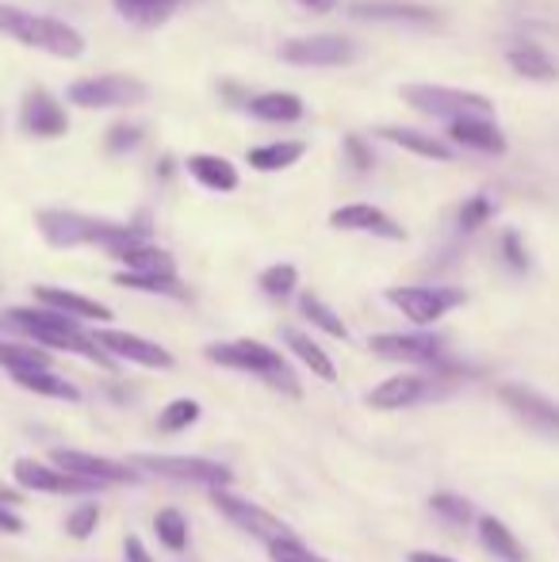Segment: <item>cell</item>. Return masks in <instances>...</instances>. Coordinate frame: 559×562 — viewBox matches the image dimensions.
<instances>
[{"label":"cell","instance_id":"24","mask_svg":"<svg viewBox=\"0 0 559 562\" xmlns=\"http://www.w3.org/2000/svg\"><path fill=\"white\" fill-rule=\"evenodd\" d=\"M8 375H12L15 386L38 394V398H58V402H69V406H77V402H81L77 383H69V379L58 375L54 368H20V371H8Z\"/></svg>","mask_w":559,"mask_h":562},{"label":"cell","instance_id":"35","mask_svg":"<svg viewBox=\"0 0 559 562\" xmlns=\"http://www.w3.org/2000/svg\"><path fill=\"white\" fill-rule=\"evenodd\" d=\"M429 513L440 520V525H448V528H463L468 520H476V509H471L468 497L448 494V490H440V494L429 497Z\"/></svg>","mask_w":559,"mask_h":562},{"label":"cell","instance_id":"38","mask_svg":"<svg viewBox=\"0 0 559 562\" xmlns=\"http://www.w3.org/2000/svg\"><path fill=\"white\" fill-rule=\"evenodd\" d=\"M257 288L265 291L269 299H291L299 288V268L295 265H269L261 276H257Z\"/></svg>","mask_w":559,"mask_h":562},{"label":"cell","instance_id":"28","mask_svg":"<svg viewBox=\"0 0 559 562\" xmlns=\"http://www.w3.org/2000/svg\"><path fill=\"white\" fill-rule=\"evenodd\" d=\"M283 345H288V352L295 356L299 363H303L306 371H311V375H318L322 383H334L337 379V368H334V360H329L326 356V348L318 345V340H314L311 334H303V329H283Z\"/></svg>","mask_w":559,"mask_h":562},{"label":"cell","instance_id":"9","mask_svg":"<svg viewBox=\"0 0 559 562\" xmlns=\"http://www.w3.org/2000/svg\"><path fill=\"white\" fill-rule=\"evenodd\" d=\"M360 58L357 38L337 35V31H326V35H299L280 43V61L283 66H299V69H337V66H353Z\"/></svg>","mask_w":559,"mask_h":562},{"label":"cell","instance_id":"25","mask_svg":"<svg viewBox=\"0 0 559 562\" xmlns=\"http://www.w3.org/2000/svg\"><path fill=\"white\" fill-rule=\"evenodd\" d=\"M476 536L479 543H483L487 555H494L499 562H525V543L514 536V528L506 525V520L491 517V513H483V517H476Z\"/></svg>","mask_w":559,"mask_h":562},{"label":"cell","instance_id":"10","mask_svg":"<svg viewBox=\"0 0 559 562\" xmlns=\"http://www.w3.org/2000/svg\"><path fill=\"white\" fill-rule=\"evenodd\" d=\"M146 97H149L146 85L127 74L77 77V81L66 89L69 104L89 108V112H100V108H135V104H146Z\"/></svg>","mask_w":559,"mask_h":562},{"label":"cell","instance_id":"36","mask_svg":"<svg viewBox=\"0 0 559 562\" xmlns=\"http://www.w3.org/2000/svg\"><path fill=\"white\" fill-rule=\"evenodd\" d=\"M142 138H146V126L135 123V119H120V123L108 126L104 154L108 157H127V154H135V149L142 146Z\"/></svg>","mask_w":559,"mask_h":562},{"label":"cell","instance_id":"4","mask_svg":"<svg viewBox=\"0 0 559 562\" xmlns=\"http://www.w3.org/2000/svg\"><path fill=\"white\" fill-rule=\"evenodd\" d=\"M211 363L219 368H231V371H242V375H254L261 383L277 386V391L299 394V383H295V371H291L288 356L280 348L265 345V340H254V337H238V340H215V345L203 348Z\"/></svg>","mask_w":559,"mask_h":562},{"label":"cell","instance_id":"43","mask_svg":"<svg viewBox=\"0 0 559 562\" xmlns=\"http://www.w3.org/2000/svg\"><path fill=\"white\" fill-rule=\"evenodd\" d=\"M342 154H345V161L353 165V172H372L376 154H372V142L368 138H360V134H345Z\"/></svg>","mask_w":559,"mask_h":562},{"label":"cell","instance_id":"16","mask_svg":"<svg viewBox=\"0 0 559 562\" xmlns=\"http://www.w3.org/2000/svg\"><path fill=\"white\" fill-rule=\"evenodd\" d=\"M12 479L23 494H66V497H89L97 494L92 482H81L74 474L58 471L54 463H43V459H15L12 463Z\"/></svg>","mask_w":559,"mask_h":562},{"label":"cell","instance_id":"20","mask_svg":"<svg viewBox=\"0 0 559 562\" xmlns=\"http://www.w3.org/2000/svg\"><path fill=\"white\" fill-rule=\"evenodd\" d=\"M353 20H372V23H411V27H429L440 15L425 4H411V0H357L349 4Z\"/></svg>","mask_w":559,"mask_h":562},{"label":"cell","instance_id":"8","mask_svg":"<svg viewBox=\"0 0 559 562\" xmlns=\"http://www.w3.org/2000/svg\"><path fill=\"white\" fill-rule=\"evenodd\" d=\"M445 379H456L452 368H440L433 363V371H422V375H391L383 379L380 386L368 391V406L383 409V414H395V409H414L429 398H440L445 394Z\"/></svg>","mask_w":559,"mask_h":562},{"label":"cell","instance_id":"41","mask_svg":"<svg viewBox=\"0 0 559 562\" xmlns=\"http://www.w3.org/2000/svg\"><path fill=\"white\" fill-rule=\"evenodd\" d=\"M499 249H502V260H506L510 272H529V249H525V237L517 229H502L499 237Z\"/></svg>","mask_w":559,"mask_h":562},{"label":"cell","instance_id":"32","mask_svg":"<svg viewBox=\"0 0 559 562\" xmlns=\"http://www.w3.org/2000/svg\"><path fill=\"white\" fill-rule=\"evenodd\" d=\"M299 314L311 322V329H322V334L334 337V340H349V326L342 322V314H337L322 295H314V291H303V295H299Z\"/></svg>","mask_w":559,"mask_h":562},{"label":"cell","instance_id":"47","mask_svg":"<svg viewBox=\"0 0 559 562\" xmlns=\"http://www.w3.org/2000/svg\"><path fill=\"white\" fill-rule=\"evenodd\" d=\"M406 562H460V559L440 555V551H411V555H406Z\"/></svg>","mask_w":559,"mask_h":562},{"label":"cell","instance_id":"48","mask_svg":"<svg viewBox=\"0 0 559 562\" xmlns=\"http://www.w3.org/2000/svg\"><path fill=\"white\" fill-rule=\"evenodd\" d=\"M8 356H12V340H0V368H8Z\"/></svg>","mask_w":559,"mask_h":562},{"label":"cell","instance_id":"23","mask_svg":"<svg viewBox=\"0 0 559 562\" xmlns=\"http://www.w3.org/2000/svg\"><path fill=\"white\" fill-rule=\"evenodd\" d=\"M185 169H188V177L200 188H208V192H238V184H242L238 165L219 154H192L185 161Z\"/></svg>","mask_w":559,"mask_h":562},{"label":"cell","instance_id":"45","mask_svg":"<svg viewBox=\"0 0 559 562\" xmlns=\"http://www.w3.org/2000/svg\"><path fill=\"white\" fill-rule=\"evenodd\" d=\"M0 536H23V517L8 505H0Z\"/></svg>","mask_w":559,"mask_h":562},{"label":"cell","instance_id":"26","mask_svg":"<svg viewBox=\"0 0 559 562\" xmlns=\"http://www.w3.org/2000/svg\"><path fill=\"white\" fill-rule=\"evenodd\" d=\"M376 134H380L383 142H391V146L406 149V154L425 157V161H452V157H456V149L445 146L437 134L414 131V126H380Z\"/></svg>","mask_w":559,"mask_h":562},{"label":"cell","instance_id":"40","mask_svg":"<svg viewBox=\"0 0 559 562\" xmlns=\"http://www.w3.org/2000/svg\"><path fill=\"white\" fill-rule=\"evenodd\" d=\"M491 218H494V200L487 192L463 200V207H460V229H463V234H476V229H483Z\"/></svg>","mask_w":559,"mask_h":562},{"label":"cell","instance_id":"27","mask_svg":"<svg viewBox=\"0 0 559 562\" xmlns=\"http://www.w3.org/2000/svg\"><path fill=\"white\" fill-rule=\"evenodd\" d=\"M506 61L525 81H559V61L537 43H514L506 50Z\"/></svg>","mask_w":559,"mask_h":562},{"label":"cell","instance_id":"30","mask_svg":"<svg viewBox=\"0 0 559 562\" xmlns=\"http://www.w3.org/2000/svg\"><path fill=\"white\" fill-rule=\"evenodd\" d=\"M185 0H112V8L131 23V27H142V31H154L161 23H169V15Z\"/></svg>","mask_w":559,"mask_h":562},{"label":"cell","instance_id":"14","mask_svg":"<svg viewBox=\"0 0 559 562\" xmlns=\"http://www.w3.org/2000/svg\"><path fill=\"white\" fill-rule=\"evenodd\" d=\"M104 356H112L115 363H135V368H154V371H169L172 363V352L165 345L149 337H138V334H127V329H97L92 334Z\"/></svg>","mask_w":559,"mask_h":562},{"label":"cell","instance_id":"29","mask_svg":"<svg viewBox=\"0 0 559 562\" xmlns=\"http://www.w3.org/2000/svg\"><path fill=\"white\" fill-rule=\"evenodd\" d=\"M246 112L254 115L257 123H299L306 108L295 92H261V97L246 100Z\"/></svg>","mask_w":559,"mask_h":562},{"label":"cell","instance_id":"13","mask_svg":"<svg viewBox=\"0 0 559 562\" xmlns=\"http://www.w3.org/2000/svg\"><path fill=\"white\" fill-rule=\"evenodd\" d=\"M368 348L380 360L406 363V368H429V363H440L445 340L429 334V329H414V334H376L368 337Z\"/></svg>","mask_w":559,"mask_h":562},{"label":"cell","instance_id":"21","mask_svg":"<svg viewBox=\"0 0 559 562\" xmlns=\"http://www.w3.org/2000/svg\"><path fill=\"white\" fill-rule=\"evenodd\" d=\"M108 257L120 260L123 272H131V276H177V260H172V252L161 249L154 237H146V241H131V245H123V249L108 252Z\"/></svg>","mask_w":559,"mask_h":562},{"label":"cell","instance_id":"39","mask_svg":"<svg viewBox=\"0 0 559 562\" xmlns=\"http://www.w3.org/2000/svg\"><path fill=\"white\" fill-rule=\"evenodd\" d=\"M97 528H100V505L97 502H81L66 517V536H69V540H77V543L92 540V536H97Z\"/></svg>","mask_w":559,"mask_h":562},{"label":"cell","instance_id":"2","mask_svg":"<svg viewBox=\"0 0 559 562\" xmlns=\"http://www.w3.org/2000/svg\"><path fill=\"white\" fill-rule=\"evenodd\" d=\"M35 226L51 249H81V245H97L104 252H115L131 241H146L149 218L138 215L131 223H115V218H97L74 207H43L35 215Z\"/></svg>","mask_w":559,"mask_h":562},{"label":"cell","instance_id":"17","mask_svg":"<svg viewBox=\"0 0 559 562\" xmlns=\"http://www.w3.org/2000/svg\"><path fill=\"white\" fill-rule=\"evenodd\" d=\"M499 398L517 422H525L533 432L540 437H559V402H552L548 394L533 391L525 383H506L499 386Z\"/></svg>","mask_w":559,"mask_h":562},{"label":"cell","instance_id":"12","mask_svg":"<svg viewBox=\"0 0 559 562\" xmlns=\"http://www.w3.org/2000/svg\"><path fill=\"white\" fill-rule=\"evenodd\" d=\"M51 463L58 471L74 474L81 482H92V486H131L138 482V471L131 463H120V459H108V456H92V451L81 448H51Z\"/></svg>","mask_w":559,"mask_h":562},{"label":"cell","instance_id":"19","mask_svg":"<svg viewBox=\"0 0 559 562\" xmlns=\"http://www.w3.org/2000/svg\"><path fill=\"white\" fill-rule=\"evenodd\" d=\"M31 299H35L38 306H46V311H58L66 314V318L74 322H112V306L97 303V299L81 295V291H69V288H54V283H38L35 291H31Z\"/></svg>","mask_w":559,"mask_h":562},{"label":"cell","instance_id":"33","mask_svg":"<svg viewBox=\"0 0 559 562\" xmlns=\"http://www.w3.org/2000/svg\"><path fill=\"white\" fill-rule=\"evenodd\" d=\"M154 532H157V540H161V548L172 551V555L188 551V540H192V532H188V517L180 509H157L154 513Z\"/></svg>","mask_w":559,"mask_h":562},{"label":"cell","instance_id":"46","mask_svg":"<svg viewBox=\"0 0 559 562\" xmlns=\"http://www.w3.org/2000/svg\"><path fill=\"white\" fill-rule=\"evenodd\" d=\"M295 4L306 8V12H314V15H329L342 0H295Z\"/></svg>","mask_w":559,"mask_h":562},{"label":"cell","instance_id":"37","mask_svg":"<svg viewBox=\"0 0 559 562\" xmlns=\"http://www.w3.org/2000/svg\"><path fill=\"white\" fill-rule=\"evenodd\" d=\"M200 414L203 409L195 398H172V402H165L161 414H157V429L161 432H185L200 422Z\"/></svg>","mask_w":559,"mask_h":562},{"label":"cell","instance_id":"7","mask_svg":"<svg viewBox=\"0 0 559 562\" xmlns=\"http://www.w3.org/2000/svg\"><path fill=\"white\" fill-rule=\"evenodd\" d=\"M399 97H403L418 115L445 119V123H460V119H491L494 115V100L479 97V92L452 89V85H406Z\"/></svg>","mask_w":559,"mask_h":562},{"label":"cell","instance_id":"44","mask_svg":"<svg viewBox=\"0 0 559 562\" xmlns=\"http://www.w3.org/2000/svg\"><path fill=\"white\" fill-rule=\"evenodd\" d=\"M123 559H127V562H157L138 536H127V540H123Z\"/></svg>","mask_w":559,"mask_h":562},{"label":"cell","instance_id":"3","mask_svg":"<svg viewBox=\"0 0 559 562\" xmlns=\"http://www.w3.org/2000/svg\"><path fill=\"white\" fill-rule=\"evenodd\" d=\"M0 35L20 46H31V50L51 54V58L74 61L85 54V35L74 23L58 20V15L31 12V8L20 4H0Z\"/></svg>","mask_w":559,"mask_h":562},{"label":"cell","instance_id":"31","mask_svg":"<svg viewBox=\"0 0 559 562\" xmlns=\"http://www.w3.org/2000/svg\"><path fill=\"white\" fill-rule=\"evenodd\" d=\"M306 157V142L299 138H288V142H265V146H254L249 149V169L257 172H280V169H291Z\"/></svg>","mask_w":559,"mask_h":562},{"label":"cell","instance_id":"1","mask_svg":"<svg viewBox=\"0 0 559 562\" xmlns=\"http://www.w3.org/2000/svg\"><path fill=\"white\" fill-rule=\"evenodd\" d=\"M0 329L23 337L27 345L43 348V352L81 356V360L100 363V368H108V371L115 368V360L112 356H104V348L92 340V334L81 326V322L66 318V314H58V311H46V306H38V303L35 306H8V311H0Z\"/></svg>","mask_w":559,"mask_h":562},{"label":"cell","instance_id":"11","mask_svg":"<svg viewBox=\"0 0 559 562\" xmlns=\"http://www.w3.org/2000/svg\"><path fill=\"white\" fill-rule=\"evenodd\" d=\"M208 497H211V505H215V509L223 513V517L231 520L234 528H238V532L254 536V540H261V543H277V540H283V536H291V528L283 525V520L277 517V513L261 509V505L249 502V497H238L231 486H223V490H208Z\"/></svg>","mask_w":559,"mask_h":562},{"label":"cell","instance_id":"42","mask_svg":"<svg viewBox=\"0 0 559 562\" xmlns=\"http://www.w3.org/2000/svg\"><path fill=\"white\" fill-rule=\"evenodd\" d=\"M269 555H272V562H329V559L314 555L299 536H283V540L269 543Z\"/></svg>","mask_w":559,"mask_h":562},{"label":"cell","instance_id":"5","mask_svg":"<svg viewBox=\"0 0 559 562\" xmlns=\"http://www.w3.org/2000/svg\"><path fill=\"white\" fill-rule=\"evenodd\" d=\"M383 299H388L411 326L429 329V326H437L440 318H448L452 311H460V306L468 303V291L448 288V283H403V288L383 291Z\"/></svg>","mask_w":559,"mask_h":562},{"label":"cell","instance_id":"15","mask_svg":"<svg viewBox=\"0 0 559 562\" xmlns=\"http://www.w3.org/2000/svg\"><path fill=\"white\" fill-rule=\"evenodd\" d=\"M20 131L31 138H62V134H69L66 104L46 85H31L20 97Z\"/></svg>","mask_w":559,"mask_h":562},{"label":"cell","instance_id":"22","mask_svg":"<svg viewBox=\"0 0 559 562\" xmlns=\"http://www.w3.org/2000/svg\"><path fill=\"white\" fill-rule=\"evenodd\" d=\"M448 142L487 157L506 154V134L499 131L494 119H460V123H448Z\"/></svg>","mask_w":559,"mask_h":562},{"label":"cell","instance_id":"34","mask_svg":"<svg viewBox=\"0 0 559 562\" xmlns=\"http://www.w3.org/2000/svg\"><path fill=\"white\" fill-rule=\"evenodd\" d=\"M115 283L127 291H146V295H165V299H188V288L180 283V276H131L115 272Z\"/></svg>","mask_w":559,"mask_h":562},{"label":"cell","instance_id":"18","mask_svg":"<svg viewBox=\"0 0 559 562\" xmlns=\"http://www.w3.org/2000/svg\"><path fill=\"white\" fill-rule=\"evenodd\" d=\"M329 226L334 229H349V234H372V237H383V241H406V226L395 223L383 207L376 203H345V207L329 211Z\"/></svg>","mask_w":559,"mask_h":562},{"label":"cell","instance_id":"6","mask_svg":"<svg viewBox=\"0 0 559 562\" xmlns=\"http://www.w3.org/2000/svg\"><path fill=\"white\" fill-rule=\"evenodd\" d=\"M131 467L142 474H157V479H169V482H192V486H208V490H223L234 482L231 467L215 463V459H203V456H169V451H135L127 459Z\"/></svg>","mask_w":559,"mask_h":562}]
</instances>
